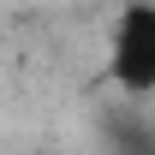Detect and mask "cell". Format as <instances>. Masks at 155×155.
Listing matches in <instances>:
<instances>
[{
	"label": "cell",
	"instance_id": "cell-1",
	"mask_svg": "<svg viewBox=\"0 0 155 155\" xmlns=\"http://www.w3.org/2000/svg\"><path fill=\"white\" fill-rule=\"evenodd\" d=\"M101 78L119 96H155V0H125L114 12Z\"/></svg>",
	"mask_w": 155,
	"mask_h": 155
}]
</instances>
